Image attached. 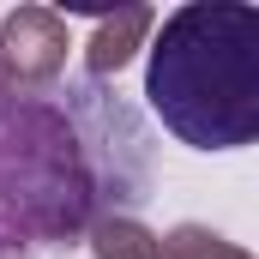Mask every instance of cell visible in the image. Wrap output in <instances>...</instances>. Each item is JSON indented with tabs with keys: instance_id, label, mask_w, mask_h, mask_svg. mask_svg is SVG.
Returning <instances> with one entry per match:
<instances>
[{
	"instance_id": "cell-4",
	"label": "cell",
	"mask_w": 259,
	"mask_h": 259,
	"mask_svg": "<svg viewBox=\"0 0 259 259\" xmlns=\"http://www.w3.org/2000/svg\"><path fill=\"white\" fill-rule=\"evenodd\" d=\"M91 253L97 259H157V229H145L139 217H97Z\"/></svg>"
},
{
	"instance_id": "cell-5",
	"label": "cell",
	"mask_w": 259,
	"mask_h": 259,
	"mask_svg": "<svg viewBox=\"0 0 259 259\" xmlns=\"http://www.w3.org/2000/svg\"><path fill=\"white\" fill-rule=\"evenodd\" d=\"M157 259H253V253L235 247V241H223V235L205 229V223H181V229L157 235Z\"/></svg>"
},
{
	"instance_id": "cell-6",
	"label": "cell",
	"mask_w": 259,
	"mask_h": 259,
	"mask_svg": "<svg viewBox=\"0 0 259 259\" xmlns=\"http://www.w3.org/2000/svg\"><path fill=\"white\" fill-rule=\"evenodd\" d=\"M0 259H18V253H12V247H0Z\"/></svg>"
},
{
	"instance_id": "cell-3",
	"label": "cell",
	"mask_w": 259,
	"mask_h": 259,
	"mask_svg": "<svg viewBox=\"0 0 259 259\" xmlns=\"http://www.w3.org/2000/svg\"><path fill=\"white\" fill-rule=\"evenodd\" d=\"M151 24H157V12H151V6H121V12H103V18H97V30H91V42H84V66H91L97 78L121 72V66L145 49Z\"/></svg>"
},
{
	"instance_id": "cell-1",
	"label": "cell",
	"mask_w": 259,
	"mask_h": 259,
	"mask_svg": "<svg viewBox=\"0 0 259 259\" xmlns=\"http://www.w3.org/2000/svg\"><path fill=\"white\" fill-rule=\"evenodd\" d=\"M145 97L193 151H241L259 139V12L241 0L175 6L151 42Z\"/></svg>"
},
{
	"instance_id": "cell-2",
	"label": "cell",
	"mask_w": 259,
	"mask_h": 259,
	"mask_svg": "<svg viewBox=\"0 0 259 259\" xmlns=\"http://www.w3.org/2000/svg\"><path fill=\"white\" fill-rule=\"evenodd\" d=\"M66 18L49 6H18L0 18V84L6 91H42L66 66Z\"/></svg>"
}]
</instances>
